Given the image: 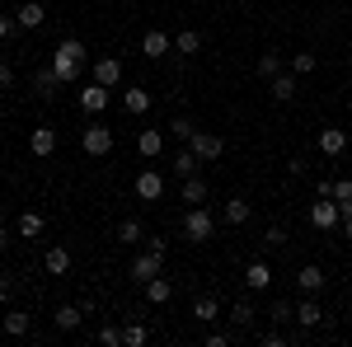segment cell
I'll return each instance as SVG.
<instances>
[{
	"instance_id": "7c38bea8",
	"label": "cell",
	"mask_w": 352,
	"mask_h": 347,
	"mask_svg": "<svg viewBox=\"0 0 352 347\" xmlns=\"http://www.w3.org/2000/svg\"><path fill=\"white\" fill-rule=\"evenodd\" d=\"M94 80L109 85V89H118V85H122V61H118V56H104V61H94Z\"/></svg>"
},
{
	"instance_id": "4dcf8cb0",
	"label": "cell",
	"mask_w": 352,
	"mask_h": 347,
	"mask_svg": "<svg viewBox=\"0 0 352 347\" xmlns=\"http://www.w3.org/2000/svg\"><path fill=\"white\" fill-rule=\"evenodd\" d=\"M197 47H202V33H197V28H184V33L174 38V52H184V56H192Z\"/></svg>"
},
{
	"instance_id": "836d02e7",
	"label": "cell",
	"mask_w": 352,
	"mask_h": 347,
	"mask_svg": "<svg viewBox=\"0 0 352 347\" xmlns=\"http://www.w3.org/2000/svg\"><path fill=\"white\" fill-rule=\"evenodd\" d=\"M315 66H320L315 52H296L292 56V76H315Z\"/></svg>"
},
{
	"instance_id": "603a6c76",
	"label": "cell",
	"mask_w": 352,
	"mask_h": 347,
	"mask_svg": "<svg viewBox=\"0 0 352 347\" xmlns=\"http://www.w3.org/2000/svg\"><path fill=\"white\" fill-rule=\"evenodd\" d=\"M169 295H174V287H169V277H151V282H146V300H151V305H169Z\"/></svg>"
},
{
	"instance_id": "ba28073f",
	"label": "cell",
	"mask_w": 352,
	"mask_h": 347,
	"mask_svg": "<svg viewBox=\"0 0 352 347\" xmlns=\"http://www.w3.org/2000/svg\"><path fill=\"white\" fill-rule=\"evenodd\" d=\"M338 221H343V212H338V202H333V197H320V202L310 207V225H315V230H333Z\"/></svg>"
},
{
	"instance_id": "3957f363",
	"label": "cell",
	"mask_w": 352,
	"mask_h": 347,
	"mask_svg": "<svg viewBox=\"0 0 352 347\" xmlns=\"http://www.w3.org/2000/svg\"><path fill=\"white\" fill-rule=\"evenodd\" d=\"M80 146H85V155H94V160H104V155L113 150V132L104 127V122H89V127L80 132Z\"/></svg>"
},
{
	"instance_id": "5bb4252c",
	"label": "cell",
	"mask_w": 352,
	"mask_h": 347,
	"mask_svg": "<svg viewBox=\"0 0 352 347\" xmlns=\"http://www.w3.org/2000/svg\"><path fill=\"white\" fill-rule=\"evenodd\" d=\"M0 328H5L10 338H28V333H33V320H28L24 310H5V315H0Z\"/></svg>"
},
{
	"instance_id": "f35d334b",
	"label": "cell",
	"mask_w": 352,
	"mask_h": 347,
	"mask_svg": "<svg viewBox=\"0 0 352 347\" xmlns=\"http://www.w3.org/2000/svg\"><path fill=\"white\" fill-rule=\"evenodd\" d=\"M258 343H263V347H287V343H292V338H287V333H282V328H268V333H263V338H258Z\"/></svg>"
},
{
	"instance_id": "d4e9b609",
	"label": "cell",
	"mask_w": 352,
	"mask_h": 347,
	"mask_svg": "<svg viewBox=\"0 0 352 347\" xmlns=\"http://www.w3.org/2000/svg\"><path fill=\"white\" fill-rule=\"evenodd\" d=\"M268 89H272L277 104H292V99H296V76H272Z\"/></svg>"
},
{
	"instance_id": "7dc6e473",
	"label": "cell",
	"mask_w": 352,
	"mask_h": 347,
	"mask_svg": "<svg viewBox=\"0 0 352 347\" xmlns=\"http://www.w3.org/2000/svg\"><path fill=\"white\" fill-rule=\"evenodd\" d=\"M0 221H5V202H0Z\"/></svg>"
},
{
	"instance_id": "7bdbcfd3",
	"label": "cell",
	"mask_w": 352,
	"mask_h": 347,
	"mask_svg": "<svg viewBox=\"0 0 352 347\" xmlns=\"http://www.w3.org/2000/svg\"><path fill=\"white\" fill-rule=\"evenodd\" d=\"M10 85H14V71H10V66L0 61V89H10Z\"/></svg>"
},
{
	"instance_id": "4316f807",
	"label": "cell",
	"mask_w": 352,
	"mask_h": 347,
	"mask_svg": "<svg viewBox=\"0 0 352 347\" xmlns=\"http://www.w3.org/2000/svg\"><path fill=\"white\" fill-rule=\"evenodd\" d=\"M151 343V328L141 320H127V328H122V347H146Z\"/></svg>"
},
{
	"instance_id": "f1b7e54d",
	"label": "cell",
	"mask_w": 352,
	"mask_h": 347,
	"mask_svg": "<svg viewBox=\"0 0 352 347\" xmlns=\"http://www.w3.org/2000/svg\"><path fill=\"white\" fill-rule=\"evenodd\" d=\"M122 104H127V113L141 117V113H151V94L146 89H122Z\"/></svg>"
},
{
	"instance_id": "ffe728a7",
	"label": "cell",
	"mask_w": 352,
	"mask_h": 347,
	"mask_svg": "<svg viewBox=\"0 0 352 347\" xmlns=\"http://www.w3.org/2000/svg\"><path fill=\"white\" fill-rule=\"evenodd\" d=\"M136 150H141L146 160H155V155L164 150V132H155V127H146V132L136 136Z\"/></svg>"
},
{
	"instance_id": "b9f144b4",
	"label": "cell",
	"mask_w": 352,
	"mask_h": 347,
	"mask_svg": "<svg viewBox=\"0 0 352 347\" xmlns=\"http://www.w3.org/2000/svg\"><path fill=\"white\" fill-rule=\"evenodd\" d=\"M315 197H333V179H320L315 183Z\"/></svg>"
},
{
	"instance_id": "ac0fdd59",
	"label": "cell",
	"mask_w": 352,
	"mask_h": 347,
	"mask_svg": "<svg viewBox=\"0 0 352 347\" xmlns=\"http://www.w3.org/2000/svg\"><path fill=\"white\" fill-rule=\"evenodd\" d=\"M43 267H47L52 277H66V272H71V249L52 244V249H47V258H43Z\"/></svg>"
},
{
	"instance_id": "f546056e",
	"label": "cell",
	"mask_w": 352,
	"mask_h": 347,
	"mask_svg": "<svg viewBox=\"0 0 352 347\" xmlns=\"http://www.w3.org/2000/svg\"><path fill=\"white\" fill-rule=\"evenodd\" d=\"M249 212H254V207H249V202H244V197H230V202H226V221H230V225H244V221H249Z\"/></svg>"
},
{
	"instance_id": "1f68e13d",
	"label": "cell",
	"mask_w": 352,
	"mask_h": 347,
	"mask_svg": "<svg viewBox=\"0 0 352 347\" xmlns=\"http://www.w3.org/2000/svg\"><path fill=\"white\" fill-rule=\"evenodd\" d=\"M118 240H127V244H141V240H146V225H141L136 216H127V221L118 225Z\"/></svg>"
},
{
	"instance_id": "8992f818",
	"label": "cell",
	"mask_w": 352,
	"mask_h": 347,
	"mask_svg": "<svg viewBox=\"0 0 352 347\" xmlns=\"http://www.w3.org/2000/svg\"><path fill=\"white\" fill-rule=\"evenodd\" d=\"M136 197H141V202H160L164 197V174L160 169H141V174H136Z\"/></svg>"
},
{
	"instance_id": "30bf717a",
	"label": "cell",
	"mask_w": 352,
	"mask_h": 347,
	"mask_svg": "<svg viewBox=\"0 0 352 347\" xmlns=\"http://www.w3.org/2000/svg\"><path fill=\"white\" fill-rule=\"evenodd\" d=\"M28 150L38 155V160H47L56 150V127H33V136H28Z\"/></svg>"
},
{
	"instance_id": "277c9868",
	"label": "cell",
	"mask_w": 352,
	"mask_h": 347,
	"mask_svg": "<svg viewBox=\"0 0 352 347\" xmlns=\"http://www.w3.org/2000/svg\"><path fill=\"white\" fill-rule=\"evenodd\" d=\"M188 146H192V155H197L202 164H212V160H221V155H226V141H221L217 132H202V127L188 136Z\"/></svg>"
},
{
	"instance_id": "9c48e42d",
	"label": "cell",
	"mask_w": 352,
	"mask_h": 347,
	"mask_svg": "<svg viewBox=\"0 0 352 347\" xmlns=\"http://www.w3.org/2000/svg\"><path fill=\"white\" fill-rule=\"evenodd\" d=\"M141 52H146V56H164V52H174V38H169L164 28H146V38H141Z\"/></svg>"
},
{
	"instance_id": "6da1fadb",
	"label": "cell",
	"mask_w": 352,
	"mask_h": 347,
	"mask_svg": "<svg viewBox=\"0 0 352 347\" xmlns=\"http://www.w3.org/2000/svg\"><path fill=\"white\" fill-rule=\"evenodd\" d=\"M85 61H89V47H85L80 38H61L52 47V80L56 85H76L85 71Z\"/></svg>"
},
{
	"instance_id": "44dd1931",
	"label": "cell",
	"mask_w": 352,
	"mask_h": 347,
	"mask_svg": "<svg viewBox=\"0 0 352 347\" xmlns=\"http://www.w3.org/2000/svg\"><path fill=\"white\" fill-rule=\"evenodd\" d=\"M320 320H324V310H320V300H315V295H305V300L296 305V324H300V328H315Z\"/></svg>"
},
{
	"instance_id": "7402d4cb",
	"label": "cell",
	"mask_w": 352,
	"mask_h": 347,
	"mask_svg": "<svg viewBox=\"0 0 352 347\" xmlns=\"http://www.w3.org/2000/svg\"><path fill=\"white\" fill-rule=\"evenodd\" d=\"M169 169H174L179 179H188V174H197V169H202V160L192 155V146H184V150H179L174 160H169Z\"/></svg>"
},
{
	"instance_id": "484cf974",
	"label": "cell",
	"mask_w": 352,
	"mask_h": 347,
	"mask_svg": "<svg viewBox=\"0 0 352 347\" xmlns=\"http://www.w3.org/2000/svg\"><path fill=\"white\" fill-rule=\"evenodd\" d=\"M14 235H19V240H38V235H43V212H24L19 225H14Z\"/></svg>"
},
{
	"instance_id": "9a60e30c",
	"label": "cell",
	"mask_w": 352,
	"mask_h": 347,
	"mask_svg": "<svg viewBox=\"0 0 352 347\" xmlns=\"http://www.w3.org/2000/svg\"><path fill=\"white\" fill-rule=\"evenodd\" d=\"M244 287H249V291H263V287H272V267L263 263V258H254V263L244 267Z\"/></svg>"
},
{
	"instance_id": "d590c367",
	"label": "cell",
	"mask_w": 352,
	"mask_h": 347,
	"mask_svg": "<svg viewBox=\"0 0 352 347\" xmlns=\"http://www.w3.org/2000/svg\"><path fill=\"white\" fill-rule=\"evenodd\" d=\"M197 132V122H192V117H174V122H169V136H179V141H184V146H188V136Z\"/></svg>"
},
{
	"instance_id": "7a4b0ae2",
	"label": "cell",
	"mask_w": 352,
	"mask_h": 347,
	"mask_svg": "<svg viewBox=\"0 0 352 347\" xmlns=\"http://www.w3.org/2000/svg\"><path fill=\"white\" fill-rule=\"evenodd\" d=\"M184 235H188L192 244H207L212 235H217V216L207 212V202H202V207H188V212H184Z\"/></svg>"
},
{
	"instance_id": "bcb514c9",
	"label": "cell",
	"mask_w": 352,
	"mask_h": 347,
	"mask_svg": "<svg viewBox=\"0 0 352 347\" xmlns=\"http://www.w3.org/2000/svg\"><path fill=\"white\" fill-rule=\"evenodd\" d=\"M5 33H10V19H5V14H0V38H5Z\"/></svg>"
},
{
	"instance_id": "ab89813d",
	"label": "cell",
	"mask_w": 352,
	"mask_h": 347,
	"mask_svg": "<svg viewBox=\"0 0 352 347\" xmlns=\"http://www.w3.org/2000/svg\"><path fill=\"white\" fill-rule=\"evenodd\" d=\"M235 338H240V333H207L202 343H207V347H230V343H235Z\"/></svg>"
},
{
	"instance_id": "cb8c5ba5",
	"label": "cell",
	"mask_w": 352,
	"mask_h": 347,
	"mask_svg": "<svg viewBox=\"0 0 352 347\" xmlns=\"http://www.w3.org/2000/svg\"><path fill=\"white\" fill-rule=\"evenodd\" d=\"M192 320H197V324H217L221 320V305L212 300V295H197V300H192Z\"/></svg>"
},
{
	"instance_id": "e575fe53",
	"label": "cell",
	"mask_w": 352,
	"mask_h": 347,
	"mask_svg": "<svg viewBox=\"0 0 352 347\" xmlns=\"http://www.w3.org/2000/svg\"><path fill=\"white\" fill-rule=\"evenodd\" d=\"M268 315H272V324H277V328H282V324H296V305H287V300H277V305H272Z\"/></svg>"
},
{
	"instance_id": "d6a6232c",
	"label": "cell",
	"mask_w": 352,
	"mask_h": 347,
	"mask_svg": "<svg viewBox=\"0 0 352 347\" xmlns=\"http://www.w3.org/2000/svg\"><path fill=\"white\" fill-rule=\"evenodd\" d=\"M258 76H263V80L282 76V52H263V56H258Z\"/></svg>"
},
{
	"instance_id": "52a82bcc",
	"label": "cell",
	"mask_w": 352,
	"mask_h": 347,
	"mask_svg": "<svg viewBox=\"0 0 352 347\" xmlns=\"http://www.w3.org/2000/svg\"><path fill=\"white\" fill-rule=\"evenodd\" d=\"M109 99H113V94H109V85H99V80H89V85L80 89V108L89 113V117H99V113L109 108Z\"/></svg>"
},
{
	"instance_id": "f6af8a7d",
	"label": "cell",
	"mask_w": 352,
	"mask_h": 347,
	"mask_svg": "<svg viewBox=\"0 0 352 347\" xmlns=\"http://www.w3.org/2000/svg\"><path fill=\"white\" fill-rule=\"evenodd\" d=\"M343 235H348V240H352V216H343Z\"/></svg>"
},
{
	"instance_id": "60d3db41",
	"label": "cell",
	"mask_w": 352,
	"mask_h": 347,
	"mask_svg": "<svg viewBox=\"0 0 352 347\" xmlns=\"http://www.w3.org/2000/svg\"><path fill=\"white\" fill-rule=\"evenodd\" d=\"M10 300H14V282H10V277H0V305H10Z\"/></svg>"
},
{
	"instance_id": "8d00e7d4",
	"label": "cell",
	"mask_w": 352,
	"mask_h": 347,
	"mask_svg": "<svg viewBox=\"0 0 352 347\" xmlns=\"http://www.w3.org/2000/svg\"><path fill=\"white\" fill-rule=\"evenodd\" d=\"M99 343L104 347H122V328H118V324H104V328H99Z\"/></svg>"
},
{
	"instance_id": "8fae6325",
	"label": "cell",
	"mask_w": 352,
	"mask_h": 347,
	"mask_svg": "<svg viewBox=\"0 0 352 347\" xmlns=\"http://www.w3.org/2000/svg\"><path fill=\"white\" fill-rule=\"evenodd\" d=\"M43 19H47L43 0H24V5L14 10V24H19V28H43Z\"/></svg>"
},
{
	"instance_id": "5b68a950",
	"label": "cell",
	"mask_w": 352,
	"mask_h": 347,
	"mask_svg": "<svg viewBox=\"0 0 352 347\" xmlns=\"http://www.w3.org/2000/svg\"><path fill=\"white\" fill-rule=\"evenodd\" d=\"M127 272H132V282H141V287H146L151 277H160V272H164V258L146 249V254H136V258H132V267H127Z\"/></svg>"
},
{
	"instance_id": "e0dca14e",
	"label": "cell",
	"mask_w": 352,
	"mask_h": 347,
	"mask_svg": "<svg viewBox=\"0 0 352 347\" xmlns=\"http://www.w3.org/2000/svg\"><path fill=\"white\" fill-rule=\"evenodd\" d=\"M254 320H258V310H254V300H249V295H240V300L230 305V324H235V333H240V328H249Z\"/></svg>"
},
{
	"instance_id": "c3c4849f",
	"label": "cell",
	"mask_w": 352,
	"mask_h": 347,
	"mask_svg": "<svg viewBox=\"0 0 352 347\" xmlns=\"http://www.w3.org/2000/svg\"><path fill=\"white\" fill-rule=\"evenodd\" d=\"M0 315H5V310H0Z\"/></svg>"
},
{
	"instance_id": "2e32d148",
	"label": "cell",
	"mask_w": 352,
	"mask_h": 347,
	"mask_svg": "<svg viewBox=\"0 0 352 347\" xmlns=\"http://www.w3.org/2000/svg\"><path fill=\"white\" fill-rule=\"evenodd\" d=\"M80 320H85V305H56V315H52V324L61 328V333L80 328Z\"/></svg>"
},
{
	"instance_id": "4fadbf2b",
	"label": "cell",
	"mask_w": 352,
	"mask_h": 347,
	"mask_svg": "<svg viewBox=\"0 0 352 347\" xmlns=\"http://www.w3.org/2000/svg\"><path fill=\"white\" fill-rule=\"evenodd\" d=\"M343 150H348V132H343V127H324V132H320V155L333 160V155H343Z\"/></svg>"
},
{
	"instance_id": "74e56055",
	"label": "cell",
	"mask_w": 352,
	"mask_h": 347,
	"mask_svg": "<svg viewBox=\"0 0 352 347\" xmlns=\"http://www.w3.org/2000/svg\"><path fill=\"white\" fill-rule=\"evenodd\" d=\"M287 240H292V235H287L282 225H268V230H263V244H272V249H282Z\"/></svg>"
},
{
	"instance_id": "d6986e66",
	"label": "cell",
	"mask_w": 352,
	"mask_h": 347,
	"mask_svg": "<svg viewBox=\"0 0 352 347\" xmlns=\"http://www.w3.org/2000/svg\"><path fill=\"white\" fill-rule=\"evenodd\" d=\"M296 287H300L305 295H320V291H324V272H320L315 263H310V267H300V272H296Z\"/></svg>"
},
{
	"instance_id": "ee69618b",
	"label": "cell",
	"mask_w": 352,
	"mask_h": 347,
	"mask_svg": "<svg viewBox=\"0 0 352 347\" xmlns=\"http://www.w3.org/2000/svg\"><path fill=\"white\" fill-rule=\"evenodd\" d=\"M10 244H14V230H10V225L0 221V249H10Z\"/></svg>"
},
{
	"instance_id": "83f0119b",
	"label": "cell",
	"mask_w": 352,
	"mask_h": 347,
	"mask_svg": "<svg viewBox=\"0 0 352 347\" xmlns=\"http://www.w3.org/2000/svg\"><path fill=\"white\" fill-rule=\"evenodd\" d=\"M184 202H188V207H202V202H207V183H202L197 174L184 179Z\"/></svg>"
}]
</instances>
